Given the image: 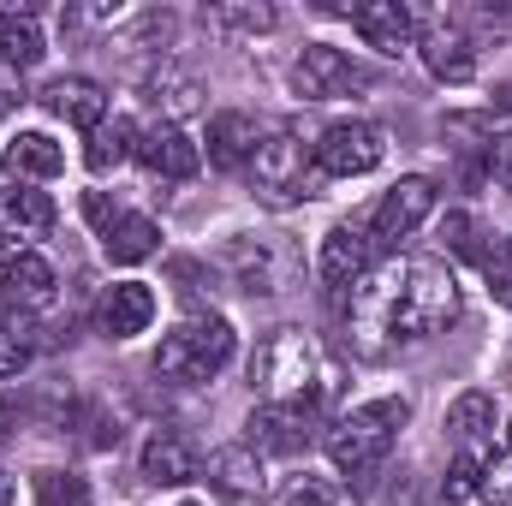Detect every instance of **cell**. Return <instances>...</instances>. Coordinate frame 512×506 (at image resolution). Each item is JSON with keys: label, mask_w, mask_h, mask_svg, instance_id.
<instances>
[{"label": "cell", "mask_w": 512, "mask_h": 506, "mask_svg": "<svg viewBox=\"0 0 512 506\" xmlns=\"http://www.w3.org/2000/svg\"><path fill=\"white\" fill-rule=\"evenodd\" d=\"M459 322V280L435 256H399L352 286L346 334L364 358H387L393 346L435 340Z\"/></svg>", "instance_id": "1"}, {"label": "cell", "mask_w": 512, "mask_h": 506, "mask_svg": "<svg viewBox=\"0 0 512 506\" xmlns=\"http://www.w3.org/2000/svg\"><path fill=\"white\" fill-rule=\"evenodd\" d=\"M251 381L262 387L268 405H286V411H304L322 423V411L340 399V364L322 352L316 334L304 328H274L262 340V352L251 358Z\"/></svg>", "instance_id": "2"}, {"label": "cell", "mask_w": 512, "mask_h": 506, "mask_svg": "<svg viewBox=\"0 0 512 506\" xmlns=\"http://www.w3.org/2000/svg\"><path fill=\"white\" fill-rule=\"evenodd\" d=\"M405 423H411V405H405V399H370V405L340 411V417L322 429V447H328L334 471L370 477L387 453H393V441H399Z\"/></svg>", "instance_id": "3"}, {"label": "cell", "mask_w": 512, "mask_h": 506, "mask_svg": "<svg viewBox=\"0 0 512 506\" xmlns=\"http://www.w3.org/2000/svg\"><path fill=\"white\" fill-rule=\"evenodd\" d=\"M322 161H316V143L304 137L298 126L274 131V137H262L256 143V161H251V185L256 197L268 203V209H292V203H310L316 191H322Z\"/></svg>", "instance_id": "4"}, {"label": "cell", "mask_w": 512, "mask_h": 506, "mask_svg": "<svg viewBox=\"0 0 512 506\" xmlns=\"http://www.w3.org/2000/svg\"><path fill=\"white\" fill-rule=\"evenodd\" d=\"M233 346H239V334H233V322H227V316L179 322V328H173V334H161V346H155V376H167V381H209V376H221V370L233 364Z\"/></svg>", "instance_id": "5"}, {"label": "cell", "mask_w": 512, "mask_h": 506, "mask_svg": "<svg viewBox=\"0 0 512 506\" xmlns=\"http://www.w3.org/2000/svg\"><path fill=\"white\" fill-rule=\"evenodd\" d=\"M227 274L251 292V298H280L304 280V251L286 233H239L227 245Z\"/></svg>", "instance_id": "6"}, {"label": "cell", "mask_w": 512, "mask_h": 506, "mask_svg": "<svg viewBox=\"0 0 512 506\" xmlns=\"http://www.w3.org/2000/svg\"><path fill=\"white\" fill-rule=\"evenodd\" d=\"M316 161H322V173H328V179L376 173V167L387 161V137H382V126H370V120H340V126L322 131Z\"/></svg>", "instance_id": "7"}, {"label": "cell", "mask_w": 512, "mask_h": 506, "mask_svg": "<svg viewBox=\"0 0 512 506\" xmlns=\"http://www.w3.org/2000/svg\"><path fill=\"white\" fill-rule=\"evenodd\" d=\"M292 78H298V96L304 102H334V96H352V90L370 84V72L352 54H340L334 42H310L298 54V66H292Z\"/></svg>", "instance_id": "8"}, {"label": "cell", "mask_w": 512, "mask_h": 506, "mask_svg": "<svg viewBox=\"0 0 512 506\" xmlns=\"http://www.w3.org/2000/svg\"><path fill=\"white\" fill-rule=\"evenodd\" d=\"M370 256H376V239H370V221H340L328 239H322V256H316V274L334 286V292H352L364 274H370Z\"/></svg>", "instance_id": "9"}, {"label": "cell", "mask_w": 512, "mask_h": 506, "mask_svg": "<svg viewBox=\"0 0 512 506\" xmlns=\"http://www.w3.org/2000/svg\"><path fill=\"white\" fill-rule=\"evenodd\" d=\"M417 48H423V66L441 84H465L477 72V42H471V30L459 18H429L423 36H417Z\"/></svg>", "instance_id": "10"}, {"label": "cell", "mask_w": 512, "mask_h": 506, "mask_svg": "<svg viewBox=\"0 0 512 506\" xmlns=\"http://www.w3.org/2000/svg\"><path fill=\"white\" fill-rule=\"evenodd\" d=\"M429 209H435V185L429 179H399L376 203V215H370V239L376 245H399L405 233H417L429 221Z\"/></svg>", "instance_id": "11"}, {"label": "cell", "mask_w": 512, "mask_h": 506, "mask_svg": "<svg viewBox=\"0 0 512 506\" xmlns=\"http://www.w3.org/2000/svg\"><path fill=\"white\" fill-rule=\"evenodd\" d=\"M209 489L227 506H256L268 495V471H262V453L256 447H221L209 459Z\"/></svg>", "instance_id": "12"}, {"label": "cell", "mask_w": 512, "mask_h": 506, "mask_svg": "<svg viewBox=\"0 0 512 506\" xmlns=\"http://www.w3.org/2000/svg\"><path fill=\"white\" fill-rule=\"evenodd\" d=\"M48 227H54V197H48V191H30V185L0 191V239H6V245L30 251Z\"/></svg>", "instance_id": "13"}, {"label": "cell", "mask_w": 512, "mask_h": 506, "mask_svg": "<svg viewBox=\"0 0 512 506\" xmlns=\"http://www.w3.org/2000/svg\"><path fill=\"white\" fill-rule=\"evenodd\" d=\"M352 30L382 54H405L417 36V12L399 0H364V6H352Z\"/></svg>", "instance_id": "14"}, {"label": "cell", "mask_w": 512, "mask_h": 506, "mask_svg": "<svg viewBox=\"0 0 512 506\" xmlns=\"http://www.w3.org/2000/svg\"><path fill=\"white\" fill-rule=\"evenodd\" d=\"M251 447L256 453H304L310 447V435H316V417H304V411H286V405H256L251 411Z\"/></svg>", "instance_id": "15"}, {"label": "cell", "mask_w": 512, "mask_h": 506, "mask_svg": "<svg viewBox=\"0 0 512 506\" xmlns=\"http://www.w3.org/2000/svg\"><path fill=\"white\" fill-rule=\"evenodd\" d=\"M42 108L60 114L66 126L96 131L102 120H108V90H102L96 78H54V84L42 90Z\"/></svg>", "instance_id": "16"}, {"label": "cell", "mask_w": 512, "mask_h": 506, "mask_svg": "<svg viewBox=\"0 0 512 506\" xmlns=\"http://www.w3.org/2000/svg\"><path fill=\"white\" fill-rule=\"evenodd\" d=\"M137 161H143L155 179H191V173L203 167V149H197L179 126H155V131H143Z\"/></svg>", "instance_id": "17"}, {"label": "cell", "mask_w": 512, "mask_h": 506, "mask_svg": "<svg viewBox=\"0 0 512 506\" xmlns=\"http://www.w3.org/2000/svg\"><path fill=\"white\" fill-rule=\"evenodd\" d=\"M149 322H155V292H149L143 280L108 286V298H102V334H108V340H131V334H143Z\"/></svg>", "instance_id": "18"}, {"label": "cell", "mask_w": 512, "mask_h": 506, "mask_svg": "<svg viewBox=\"0 0 512 506\" xmlns=\"http://www.w3.org/2000/svg\"><path fill=\"white\" fill-rule=\"evenodd\" d=\"M143 477H149V483H167V489L191 483V477H197V447H191L179 429H155V435L143 441Z\"/></svg>", "instance_id": "19"}, {"label": "cell", "mask_w": 512, "mask_h": 506, "mask_svg": "<svg viewBox=\"0 0 512 506\" xmlns=\"http://www.w3.org/2000/svg\"><path fill=\"white\" fill-rule=\"evenodd\" d=\"M0 292H6L18 310H42V304H54V268L36 251H12L6 268H0Z\"/></svg>", "instance_id": "20"}, {"label": "cell", "mask_w": 512, "mask_h": 506, "mask_svg": "<svg viewBox=\"0 0 512 506\" xmlns=\"http://www.w3.org/2000/svg\"><path fill=\"white\" fill-rule=\"evenodd\" d=\"M0 167H6L18 185H36V179H54V173L66 167V155H60V143H54L48 131H18V137L6 143Z\"/></svg>", "instance_id": "21"}, {"label": "cell", "mask_w": 512, "mask_h": 506, "mask_svg": "<svg viewBox=\"0 0 512 506\" xmlns=\"http://www.w3.org/2000/svg\"><path fill=\"white\" fill-rule=\"evenodd\" d=\"M256 143H262V131H256L251 114H215V120H209V161H215L221 173L256 161Z\"/></svg>", "instance_id": "22"}, {"label": "cell", "mask_w": 512, "mask_h": 506, "mask_svg": "<svg viewBox=\"0 0 512 506\" xmlns=\"http://www.w3.org/2000/svg\"><path fill=\"white\" fill-rule=\"evenodd\" d=\"M42 54H48V42L36 30V12L30 6H0V60L18 66V72H30Z\"/></svg>", "instance_id": "23"}, {"label": "cell", "mask_w": 512, "mask_h": 506, "mask_svg": "<svg viewBox=\"0 0 512 506\" xmlns=\"http://www.w3.org/2000/svg\"><path fill=\"white\" fill-rule=\"evenodd\" d=\"M137 143H143V137H137V126L114 114V120H102V126L90 131V149H84V161H90V173H114L120 161H131V155H137Z\"/></svg>", "instance_id": "24"}, {"label": "cell", "mask_w": 512, "mask_h": 506, "mask_svg": "<svg viewBox=\"0 0 512 506\" xmlns=\"http://www.w3.org/2000/svg\"><path fill=\"white\" fill-rule=\"evenodd\" d=\"M489 429H495V399H489V393L471 387V393H459V399L447 405V435H453L459 447H477Z\"/></svg>", "instance_id": "25"}, {"label": "cell", "mask_w": 512, "mask_h": 506, "mask_svg": "<svg viewBox=\"0 0 512 506\" xmlns=\"http://www.w3.org/2000/svg\"><path fill=\"white\" fill-rule=\"evenodd\" d=\"M102 245H108L114 262H126V268H131V262H143V256L161 251V227H155L149 215H120V227H114Z\"/></svg>", "instance_id": "26"}, {"label": "cell", "mask_w": 512, "mask_h": 506, "mask_svg": "<svg viewBox=\"0 0 512 506\" xmlns=\"http://www.w3.org/2000/svg\"><path fill=\"white\" fill-rule=\"evenodd\" d=\"M30 358H36V334H30V322H24V316H0V381L24 376Z\"/></svg>", "instance_id": "27"}, {"label": "cell", "mask_w": 512, "mask_h": 506, "mask_svg": "<svg viewBox=\"0 0 512 506\" xmlns=\"http://www.w3.org/2000/svg\"><path fill=\"white\" fill-rule=\"evenodd\" d=\"M197 78H185V72H173V66H161L155 78H149V102L155 108H167V114H191L197 108Z\"/></svg>", "instance_id": "28"}, {"label": "cell", "mask_w": 512, "mask_h": 506, "mask_svg": "<svg viewBox=\"0 0 512 506\" xmlns=\"http://www.w3.org/2000/svg\"><path fill=\"white\" fill-rule=\"evenodd\" d=\"M36 501L42 506H90V483L78 471H36Z\"/></svg>", "instance_id": "29"}, {"label": "cell", "mask_w": 512, "mask_h": 506, "mask_svg": "<svg viewBox=\"0 0 512 506\" xmlns=\"http://www.w3.org/2000/svg\"><path fill=\"white\" fill-rule=\"evenodd\" d=\"M483 447H459V459H453V471H447V501H471V495H483Z\"/></svg>", "instance_id": "30"}, {"label": "cell", "mask_w": 512, "mask_h": 506, "mask_svg": "<svg viewBox=\"0 0 512 506\" xmlns=\"http://www.w3.org/2000/svg\"><path fill=\"white\" fill-rule=\"evenodd\" d=\"M221 30H245V36H256V30H274L280 24V12L274 6H256V0H227V6H215L209 12Z\"/></svg>", "instance_id": "31"}, {"label": "cell", "mask_w": 512, "mask_h": 506, "mask_svg": "<svg viewBox=\"0 0 512 506\" xmlns=\"http://www.w3.org/2000/svg\"><path fill=\"white\" fill-rule=\"evenodd\" d=\"M286 506H352V501H346V489L328 483V477H298V483L286 489Z\"/></svg>", "instance_id": "32"}, {"label": "cell", "mask_w": 512, "mask_h": 506, "mask_svg": "<svg viewBox=\"0 0 512 506\" xmlns=\"http://www.w3.org/2000/svg\"><path fill=\"white\" fill-rule=\"evenodd\" d=\"M483 495H489L495 506H512V453L483 465Z\"/></svg>", "instance_id": "33"}, {"label": "cell", "mask_w": 512, "mask_h": 506, "mask_svg": "<svg viewBox=\"0 0 512 506\" xmlns=\"http://www.w3.org/2000/svg\"><path fill=\"white\" fill-rule=\"evenodd\" d=\"M84 215H90V227H96L102 239H108V233L120 227V209H114V203H108L102 191H90V197H84Z\"/></svg>", "instance_id": "34"}, {"label": "cell", "mask_w": 512, "mask_h": 506, "mask_svg": "<svg viewBox=\"0 0 512 506\" xmlns=\"http://www.w3.org/2000/svg\"><path fill=\"white\" fill-rule=\"evenodd\" d=\"M441 239H447L453 251H465V256H483V251H477V239H471V215H447Z\"/></svg>", "instance_id": "35"}, {"label": "cell", "mask_w": 512, "mask_h": 506, "mask_svg": "<svg viewBox=\"0 0 512 506\" xmlns=\"http://www.w3.org/2000/svg\"><path fill=\"white\" fill-rule=\"evenodd\" d=\"M489 167H495L501 185H512V131H501V137L489 143Z\"/></svg>", "instance_id": "36"}, {"label": "cell", "mask_w": 512, "mask_h": 506, "mask_svg": "<svg viewBox=\"0 0 512 506\" xmlns=\"http://www.w3.org/2000/svg\"><path fill=\"white\" fill-rule=\"evenodd\" d=\"M483 268H489V292H495L501 304H512V274L507 268H495V262H483Z\"/></svg>", "instance_id": "37"}, {"label": "cell", "mask_w": 512, "mask_h": 506, "mask_svg": "<svg viewBox=\"0 0 512 506\" xmlns=\"http://www.w3.org/2000/svg\"><path fill=\"white\" fill-rule=\"evenodd\" d=\"M12 102H18V84H12V78H6V72H0V114H6V108H12Z\"/></svg>", "instance_id": "38"}, {"label": "cell", "mask_w": 512, "mask_h": 506, "mask_svg": "<svg viewBox=\"0 0 512 506\" xmlns=\"http://www.w3.org/2000/svg\"><path fill=\"white\" fill-rule=\"evenodd\" d=\"M0 506H12V477L0 471Z\"/></svg>", "instance_id": "39"}, {"label": "cell", "mask_w": 512, "mask_h": 506, "mask_svg": "<svg viewBox=\"0 0 512 506\" xmlns=\"http://www.w3.org/2000/svg\"><path fill=\"white\" fill-rule=\"evenodd\" d=\"M507 447H512V423H507Z\"/></svg>", "instance_id": "40"}]
</instances>
